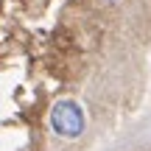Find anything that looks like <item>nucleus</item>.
Wrapping results in <instances>:
<instances>
[{
	"instance_id": "f257e3e1",
	"label": "nucleus",
	"mask_w": 151,
	"mask_h": 151,
	"mask_svg": "<svg viewBox=\"0 0 151 151\" xmlns=\"http://www.w3.org/2000/svg\"><path fill=\"white\" fill-rule=\"evenodd\" d=\"M50 126H53V132H56L59 137H67V140H73V137L84 134L87 118H84L81 104L70 101V98L56 101L53 109H50Z\"/></svg>"
},
{
	"instance_id": "f03ea898",
	"label": "nucleus",
	"mask_w": 151,
	"mask_h": 151,
	"mask_svg": "<svg viewBox=\"0 0 151 151\" xmlns=\"http://www.w3.org/2000/svg\"><path fill=\"white\" fill-rule=\"evenodd\" d=\"M109 3H118V0H109Z\"/></svg>"
}]
</instances>
